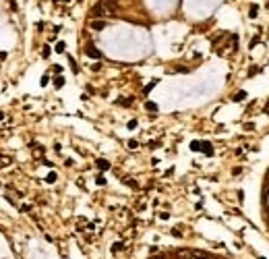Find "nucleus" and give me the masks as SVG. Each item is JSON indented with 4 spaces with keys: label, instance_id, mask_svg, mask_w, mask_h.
Returning a JSON list of instances; mask_svg holds the SVG:
<instances>
[{
    "label": "nucleus",
    "instance_id": "412c9836",
    "mask_svg": "<svg viewBox=\"0 0 269 259\" xmlns=\"http://www.w3.org/2000/svg\"><path fill=\"white\" fill-rule=\"evenodd\" d=\"M21 212H31V205H29V203H23V205H21Z\"/></svg>",
    "mask_w": 269,
    "mask_h": 259
},
{
    "label": "nucleus",
    "instance_id": "6e6552de",
    "mask_svg": "<svg viewBox=\"0 0 269 259\" xmlns=\"http://www.w3.org/2000/svg\"><path fill=\"white\" fill-rule=\"evenodd\" d=\"M145 110L147 112H157V104L155 102H145Z\"/></svg>",
    "mask_w": 269,
    "mask_h": 259
},
{
    "label": "nucleus",
    "instance_id": "9d476101",
    "mask_svg": "<svg viewBox=\"0 0 269 259\" xmlns=\"http://www.w3.org/2000/svg\"><path fill=\"white\" fill-rule=\"evenodd\" d=\"M118 104H120V106H130V104H133V97H120Z\"/></svg>",
    "mask_w": 269,
    "mask_h": 259
},
{
    "label": "nucleus",
    "instance_id": "a211bd4d",
    "mask_svg": "<svg viewBox=\"0 0 269 259\" xmlns=\"http://www.w3.org/2000/svg\"><path fill=\"white\" fill-rule=\"evenodd\" d=\"M46 182H56V174H54V172H50L48 178H46Z\"/></svg>",
    "mask_w": 269,
    "mask_h": 259
},
{
    "label": "nucleus",
    "instance_id": "39448f33",
    "mask_svg": "<svg viewBox=\"0 0 269 259\" xmlns=\"http://www.w3.org/2000/svg\"><path fill=\"white\" fill-rule=\"evenodd\" d=\"M199 152H203V153H207V155H211V153H213V147H211V143H207V141H201V147H199Z\"/></svg>",
    "mask_w": 269,
    "mask_h": 259
},
{
    "label": "nucleus",
    "instance_id": "4468645a",
    "mask_svg": "<svg viewBox=\"0 0 269 259\" xmlns=\"http://www.w3.org/2000/svg\"><path fill=\"white\" fill-rule=\"evenodd\" d=\"M64 85V77H56L54 79V87H62Z\"/></svg>",
    "mask_w": 269,
    "mask_h": 259
},
{
    "label": "nucleus",
    "instance_id": "5701e85b",
    "mask_svg": "<svg viewBox=\"0 0 269 259\" xmlns=\"http://www.w3.org/2000/svg\"><path fill=\"white\" fill-rule=\"evenodd\" d=\"M257 73H259L257 66H251V71H248V77H253V75H257Z\"/></svg>",
    "mask_w": 269,
    "mask_h": 259
},
{
    "label": "nucleus",
    "instance_id": "2eb2a0df",
    "mask_svg": "<svg viewBox=\"0 0 269 259\" xmlns=\"http://www.w3.org/2000/svg\"><path fill=\"white\" fill-rule=\"evenodd\" d=\"M122 182H124V185H129V187H133V189H137V182H135V180H130V178H122Z\"/></svg>",
    "mask_w": 269,
    "mask_h": 259
},
{
    "label": "nucleus",
    "instance_id": "c85d7f7f",
    "mask_svg": "<svg viewBox=\"0 0 269 259\" xmlns=\"http://www.w3.org/2000/svg\"><path fill=\"white\" fill-rule=\"evenodd\" d=\"M2 118H4V114H2V112H0V120H2Z\"/></svg>",
    "mask_w": 269,
    "mask_h": 259
},
{
    "label": "nucleus",
    "instance_id": "7ed1b4c3",
    "mask_svg": "<svg viewBox=\"0 0 269 259\" xmlns=\"http://www.w3.org/2000/svg\"><path fill=\"white\" fill-rule=\"evenodd\" d=\"M174 255L178 259H193V251H190V249H178Z\"/></svg>",
    "mask_w": 269,
    "mask_h": 259
},
{
    "label": "nucleus",
    "instance_id": "9b49d317",
    "mask_svg": "<svg viewBox=\"0 0 269 259\" xmlns=\"http://www.w3.org/2000/svg\"><path fill=\"white\" fill-rule=\"evenodd\" d=\"M124 249V243H116V245H112V253H120Z\"/></svg>",
    "mask_w": 269,
    "mask_h": 259
},
{
    "label": "nucleus",
    "instance_id": "dca6fc26",
    "mask_svg": "<svg viewBox=\"0 0 269 259\" xmlns=\"http://www.w3.org/2000/svg\"><path fill=\"white\" fill-rule=\"evenodd\" d=\"M95 182H97L99 187H104V185H106V178L102 176V174H99V176H95Z\"/></svg>",
    "mask_w": 269,
    "mask_h": 259
},
{
    "label": "nucleus",
    "instance_id": "f03ea898",
    "mask_svg": "<svg viewBox=\"0 0 269 259\" xmlns=\"http://www.w3.org/2000/svg\"><path fill=\"white\" fill-rule=\"evenodd\" d=\"M85 54H87L89 58H95V60H99V58H102V52H99V50H97V48H95L93 44L85 46Z\"/></svg>",
    "mask_w": 269,
    "mask_h": 259
},
{
    "label": "nucleus",
    "instance_id": "a878e982",
    "mask_svg": "<svg viewBox=\"0 0 269 259\" xmlns=\"http://www.w3.org/2000/svg\"><path fill=\"white\" fill-rule=\"evenodd\" d=\"M265 114H267V116H269V102H267V104H265Z\"/></svg>",
    "mask_w": 269,
    "mask_h": 259
},
{
    "label": "nucleus",
    "instance_id": "bb28decb",
    "mask_svg": "<svg viewBox=\"0 0 269 259\" xmlns=\"http://www.w3.org/2000/svg\"><path fill=\"white\" fill-rule=\"evenodd\" d=\"M106 2H110V4H116L118 0H106Z\"/></svg>",
    "mask_w": 269,
    "mask_h": 259
},
{
    "label": "nucleus",
    "instance_id": "cd10ccee",
    "mask_svg": "<svg viewBox=\"0 0 269 259\" xmlns=\"http://www.w3.org/2000/svg\"><path fill=\"white\" fill-rule=\"evenodd\" d=\"M149 259H166V257H149Z\"/></svg>",
    "mask_w": 269,
    "mask_h": 259
},
{
    "label": "nucleus",
    "instance_id": "c756f323",
    "mask_svg": "<svg viewBox=\"0 0 269 259\" xmlns=\"http://www.w3.org/2000/svg\"><path fill=\"white\" fill-rule=\"evenodd\" d=\"M259 259H265V257H259Z\"/></svg>",
    "mask_w": 269,
    "mask_h": 259
},
{
    "label": "nucleus",
    "instance_id": "4be33fe9",
    "mask_svg": "<svg viewBox=\"0 0 269 259\" xmlns=\"http://www.w3.org/2000/svg\"><path fill=\"white\" fill-rule=\"evenodd\" d=\"M129 129H130V131L137 129V120H135V118H133V120H129Z\"/></svg>",
    "mask_w": 269,
    "mask_h": 259
},
{
    "label": "nucleus",
    "instance_id": "423d86ee",
    "mask_svg": "<svg viewBox=\"0 0 269 259\" xmlns=\"http://www.w3.org/2000/svg\"><path fill=\"white\" fill-rule=\"evenodd\" d=\"M259 15V4H251V9H248V17L251 19H257Z\"/></svg>",
    "mask_w": 269,
    "mask_h": 259
},
{
    "label": "nucleus",
    "instance_id": "20e7f679",
    "mask_svg": "<svg viewBox=\"0 0 269 259\" xmlns=\"http://www.w3.org/2000/svg\"><path fill=\"white\" fill-rule=\"evenodd\" d=\"M89 27H91V29H95V31H102L104 27H108V25H106V21L97 19V21H91V23H89Z\"/></svg>",
    "mask_w": 269,
    "mask_h": 259
},
{
    "label": "nucleus",
    "instance_id": "6ab92c4d",
    "mask_svg": "<svg viewBox=\"0 0 269 259\" xmlns=\"http://www.w3.org/2000/svg\"><path fill=\"white\" fill-rule=\"evenodd\" d=\"M69 60H70V69H72V71L77 73V71H79V66H77V62H75V58H69Z\"/></svg>",
    "mask_w": 269,
    "mask_h": 259
},
{
    "label": "nucleus",
    "instance_id": "1a4fd4ad",
    "mask_svg": "<svg viewBox=\"0 0 269 259\" xmlns=\"http://www.w3.org/2000/svg\"><path fill=\"white\" fill-rule=\"evenodd\" d=\"M95 164H97L99 170H108V168H110V162H108V160H97Z\"/></svg>",
    "mask_w": 269,
    "mask_h": 259
},
{
    "label": "nucleus",
    "instance_id": "f8f14e48",
    "mask_svg": "<svg viewBox=\"0 0 269 259\" xmlns=\"http://www.w3.org/2000/svg\"><path fill=\"white\" fill-rule=\"evenodd\" d=\"M54 50H56V52H64V50H66V46H64V42H58V44H56V46H54Z\"/></svg>",
    "mask_w": 269,
    "mask_h": 259
},
{
    "label": "nucleus",
    "instance_id": "393cba45",
    "mask_svg": "<svg viewBox=\"0 0 269 259\" xmlns=\"http://www.w3.org/2000/svg\"><path fill=\"white\" fill-rule=\"evenodd\" d=\"M48 81H50V79H48V75H44V77H42V85H48Z\"/></svg>",
    "mask_w": 269,
    "mask_h": 259
},
{
    "label": "nucleus",
    "instance_id": "b1692460",
    "mask_svg": "<svg viewBox=\"0 0 269 259\" xmlns=\"http://www.w3.org/2000/svg\"><path fill=\"white\" fill-rule=\"evenodd\" d=\"M48 56H50V48L46 46V48H44V58H48Z\"/></svg>",
    "mask_w": 269,
    "mask_h": 259
},
{
    "label": "nucleus",
    "instance_id": "aec40b11",
    "mask_svg": "<svg viewBox=\"0 0 269 259\" xmlns=\"http://www.w3.org/2000/svg\"><path fill=\"white\" fill-rule=\"evenodd\" d=\"M137 145H139V141H135V139H130V141H129V147H130V149H137Z\"/></svg>",
    "mask_w": 269,
    "mask_h": 259
},
{
    "label": "nucleus",
    "instance_id": "ddd939ff",
    "mask_svg": "<svg viewBox=\"0 0 269 259\" xmlns=\"http://www.w3.org/2000/svg\"><path fill=\"white\" fill-rule=\"evenodd\" d=\"M155 85H157V79H153V81L149 83V85H147V87H145L143 91H145V94H149V91H151V89H153V87H155Z\"/></svg>",
    "mask_w": 269,
    "mask_h": 259
},
{
    "label": "nucleus",
    "instance_id": "f257e3e1",
    "mask_svg": "<svg viewBox=\"0 0 269 259\" xmlns=\"http://www.w3.org/2000/svg\"><path fill=\"white\" fill-rule=\"evenodd\" d=\"M114 6H116V4H110V2H106V0H99V2H95L93 9H91V17H104V15L114 11Z\"/></svg>",
    "mask_w": 269,
    "mask_h": 259
},
{
    "label": "nucleus",
    "instance_id": "f3484780",
    "mask_svg": "<svg viewBox=\"0 0 269 259\" xmlns=\"http://www.w3.org/2000/svg\"><path fill=\"white\" fill-rule=\"evenodd\" d=\"M257 44H259V36H255V37H253V39H251V44H248V48L253 50V48L257 46Z\"/></svg>",
    "mask_w": 269,
    "mask_h": 259
},
{
    "label": "nucleus",
    "instance_id": "0eeeda50",
    "mask_svg": "<svg viewBox=\"0 0 269 259\" xmlns=\"http://www.w3.org/2000/svg\"><path fill=\"white\" fill-rule=\"evenodd\" d=\"M234 102H242V100H246V91L244 89H240V91H236L234 94V97H232Z\"/></svg>",
    "mask_w": 269,
    "mask_h": 259
}]
</instances>
